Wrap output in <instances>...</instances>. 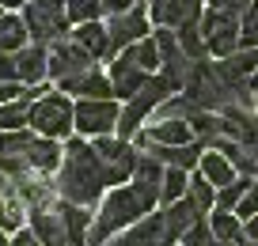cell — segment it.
<instances>
[{
	"mask_svg": "<svg viewBox=\"0 0 258 246\" xmlns=\"http://www.w3.org/2000/svg\"><path fill=\"white\" fill-rule=\"evenodd\" d=\"M19 79V57L16 53H0V84H16ZM23 84V79H19Z\"/></svg>",
	"mask_w": 258,
	"mask_h": 246,
	"instance_id": "obj_36",
	"label": "cell"
},
{
	"mask_svg": "<svg viewBox=\"0 0 258 246\" xmlns=\"http://www.w3.org/2000/svg\"><path fill=\"white\" fill-rule=\"evenodd\" d=\"M38 4H49V8H61L64 0H38Z\"/></svg>",
	"mask_w": 258,
	"mask_h": 246,
	"instance_id": "obj_43",
	"label": "cell"
},
{
	"mask_svg": "<svg viewBox=\"0 0 258 246\" xmlns=\"http://www.w3.org/2000/svg\"><path fill=\"white\" fill-rule=\"evenodd\" d=\"M235 216L239 220H250V216H258V182L247 190V197L239 201V208H235Z\"/></svg>",
	"mask_w": 258,
	"mask_h": 246,
	"instance_id": "obj_38",
	"label": "cell"
},
{
	"mask_svg": "<svg viewBox=\"0 0 258 246\" xmlns=\"http://www.w3.org/2000/svg\"><path fill=\"white\" fill-rule=\"evenodd\" d=\"M31 144H34V133H31V129H12V133H0V159H23Z\"/></svg>",
	"mask_w": 258,
	"mask_h": 246,
	"instance_id": "obj_27",
	"label": "cell"
},
{
	"mask_svg": "<svg viewBox=\"0 0 258 246\" xmlns=\"http://www.w3.org/2000/svg\"><path fill=\"white\" fill-rule=\"evenodd\" d=\"M239 46H243V49H258V0H254V4L247 8V16H243Z\"/></svg>",
	"mask_w": 258,
	"mask_h": 246,
	"instance_id": "obj_34",
	"label": "cell"
},
{
	"mask_svg": "<svg viewBox=\"0 0 258 246\" xmlns=\"http://www.w3.org/2000/svg\"><path fill=\"white\" fill-rule=\"evenodd\" d=\"M129 53H133V61H137L145 72H152L156 64H163V57H160V46H156V38H141V42H133V46H129Z\"/></svg>",
	"mask_w": 258,
	"mask_h": 246,
	"instance_id": "obj_32",
	"label": "cell"
},
{
	"mask_svg": "<svg viewBox=\"0 0 258 246\" xmlns=\"http://www.w3.org/2000/svg\"><path fill=\"white\" fill-rule=\"evenodd\" d=\"M243 238H250V242H258V216H250V220L243 223Z\"/></svg>",
	"mask_w": 258,
	"mask_h": 246,
	"instance_id": "obj_42",
	"label": "cell"
},
{
	"mask_svg": "<svg viewBox=\"0 0 258 246\" xmlns=\"http://www.w3.org/2000/svg\"><path fill=\"white\" fill-rule=\"evenodd\" d=\"M106 186V167L99 159L95 144L88 140H69L64 148V163H61V175H57V197L61 201H73V205H95L99 193Z\"/></svg>",
	"mask_w": 258,
	"mask_h": 246,
	"instance_id": "obj_1",
	"label": "cell"
},
{
	"mask_svg": "<svg viewBox=\"0 0 258 246\" xmlns=\"http://www.w3.org/2000/svg\"><path fill=\"white\" fill-rule=\"evenodd\" d=\"M250 178L243 175V178H235L232 186H224V190H217V208H224V212H232V208H239V201L247 197V190H250Z\"/></svg>",
	"mask_w": 258,
	"mask_h": 246,
	"instance_id": "obj_31",
	"label": "cell"
},
{
	"mask_svg": "<svg viewBox=\"0 0 258 246\" xmlns=\"http://www.w3.org/2000/svg\"><path fill=\"white\" fill-rule=\"evenodd\" d=\"M61 220H64V231H69V242L73 246H88V223H91V212L84 205H73V201H61Z\"/></svg>",
	"mask_w": 258,
	"mask_h": 246,
	"instance_id": "obj_23",
	"label": "cell"
},
{
	"mask_svg": "<svg viewBox=\"0 0 258 246\" xmlns=\"http://www.w3.org/2000/svg\"><path fill=\"white\" fill-rule=\"evenodd\" d=\"M27 23L19 16H0V53H19L27 49Z\"/></svg>",
	"mask_w": 258,
	"mask_h": 246,
	"instance_id": "obj_25",
	"label": "cell"
},
{
	"mask_svg": "<svg viewBox=\"0 0 258 246\" xmlns=\"http://www.w3.org/2000/svg\"><path fill=\"white\" fill-rule=\"evenodd\" d=\"M152 79V72H145L137 61H133V53L129 49H121L118 61L110 64V84H114V95L118 99H133L145 91V84Z\"/></svg>",
	"mask_w": 258,
	"mask_h": 246,
	"instance_id": "obj_11",
	"label": "cell"
},
{
	"mask_svg": "<svg viewBox=\"0 0 258 246\" xmlns=\"http://www.w3.org/2000/svg\"><path fill=\"white\" fill-rule=\"evenodd\" d=\"M31 231L42 238V246H73V242H69V231H64L61 212L34 208V212H31Z\"/></svg>",
	"mask_w": 258,
	"mask_h": 246,
	"instance_id": "obj_17",
	"label": "cell"
},
{
	"mask_svg": "<svg viewBox=\"0 0 258 246\" xmlns=\"http://www.w3.org/2000/svg\"><path fill=\"white\" fill-rule=\"evenodd\" d=\"M202 0H152V19L160 27H186L202 23Z\"/></svg>",
	"mask_w": 258,
	"mask_h": 246,
	"instance_id": "obj_13",
	"label": "cell"
},
{
	"mask_svg": "<svg viewBox=\"0 0 258 246\" xmlns=\"http://www.w3.org/2000/svg\"><path fill=\"white\" fill-rule=\"evenodd\" d=\"M213 242H217V238H213V227H209L205 220H198V223L182 235V246H213Z\"/></svg>",
	"mask_w": 258,
	"mask_h": 246,
	"instance_id": "obj_35",
	"label": "cell"
},
{
	"mask_svg": "<svg viewBox=\"0 0 258 246\" xmlns=\"http://www.w3.org/2000/svg\"><path fill=\"white\" fill-rule=\"evenodd\" d=\"M163 242H171V238H167V223H163V216H148V220L133 223L125 235H118L110 246H163Z\"/></svg>",
	"mask_w": 258,
	"mask_h": 246,
	"instance_id": "obj_14",
	"label": "cell"
},
{
	"mask_svg": "<svg viewBox=\"0 0 258 246\" xmlns=\"http://www.w3.org/2000/svg\"><path fill=\"white\" fill-rule=\"evenodd\" d=\"M23 163H27L31 171H42V175H46V171H53L57 163H61V148H57L49 136H34V144L27 148Z\"/></svg>",
	"mask_w": 258,
	"mask_h": 246,
	"instance_id": "obj_24",
	"label": "cell"
},
{
	"mask_svg": "<svg viewBox=\"0 0 258 246\" xmlns=\"http://www.w3.org/2000/svg\"><path fill=\"white\" fill-rule=\"evenodd\" d=\"M12 246H42V238L34 235L31 227H19V231H16V238H12Z\"/></svg>",
	"mask_w": 258,
	"mask_h": 246,
	"instance_id": "obj_39",
	"label": "cell"
},
{
	"mask_svg": "<svg viewBox=\"0 0 258 246\" xmlns=\"http://www.w3.org/2000/svg\"><path fill=\"white\" fill-rule=\"evenodd\" d=\"M0 246H12V238H4V227H0Z\"/></svg>",
	"mask_w": 258,
	"mask_h": 246,
	"instance_id": "obj_44",
	"label": "cell"
},
{
	"mask_svg": "<svg viewBox=\"0 0 258 246\" xmlns=\"http://www.w3.org/2000/svg\"><path fill=\"white\" fill-rule=\"evenodd\" d=\"M202 171L205 178H209L217 190H224V186H232L235 182V167H232V159L224 155V151H217V148H205V155H202Z\"/></svg>",
	"mask_w": 258,
	"mask_h": 246,
	"instance_id": "obj_21",
	"label": "cell"
},
{
	"mask_svg": "<svg viewBox=\"0 0 258 246\" xmlns=\"http://www.w3.org/2000/svg\"><path fill=\"white\" fill-rule=\"evenodd\" d=\"M19 95H23V88H19V79H16V84H0V106H4V103H16Z\"/></svg>",
	"mask_w": 258,
	"mask_h": 246,
	"instance_id": "obj_41",
	"label": "cell"
},
{
	"mask_svg": "<svg viewBox=\"0 0 258 246\" xmlns=\"http://www.w3.org/2000/svg\"><path fill=\"white\" fill-rule=\"evenodd\" d=\"M0 4H23V0H0Z\"/></svg>",
	"mask_w": 258,
	"mask_h": 246,
	"instance_id": "obj_46",
	"label": "cell"
},
{
	"mask_svg": "<svg viewBox=\"0 0 258 246\" xmlns=\"http://www.w3.org/2000/svg\"><path fill=\"white\" fill-rule=\"evenodd\" d=\"M31 129L38 136H49V140L69 136L76 129V106L69 103L64 91H57V95H42L38 103L31 106Z\"/></svg>",
	"mask_w": 258,
	"mask_h": 246,
	"instance_id": "obj_4",
	"label": "cell"
},
{
	"mask_svg": "<svg viewBox=\"0 0 258 246\" xmlns=\"http://www.w3.org/2000/svg\"><path fill=\"white\" fill-rule=\"evenodd\" d=\"M247 246H258V242H250V238H247Z\"/></svg>",
	"mask_w": 258,
	"mask_h": 246,
	"instance_id": "obj_48",
	"label": "cell"
},
{
	"mask_svg": "<svg viewBox=\"0 0 258 246\" xmlns=\"http://www.w3.org/2000/svg\"><path fill=\"white\" fill-rule=\"evenodd\" d=\"M209 227H213V238H217V242H243V220L235 212L217 208L213 220H209Z\"/></svg>",
	"mask_w": 258,
	"mask_h": 246,
	"instance_id": "obj_26",
	"label": "cell"
},
{
	"mask_svg": "<svg viewBox=\"0 0 258 246\" xmlns=\"http://www.w3.org/2000/svg\"><path fill=\"white\" fill-rule=\"evenodd\" d=\"M186 197H190L194 205L202 208V216H205V212H209V208H213V201H217V186H213L209 178H205L202 171H198V175L190 178V193H186Z\"/></svg>",
	"mask_w": 258,
	"mask_h": 246,
	"instance_id": "obj_29",
	"label": "cell"
},
{
	"mask_svg": "<svg viewBox=\"0 0 258 246\" xmlns=\"http://www.w3.org/2000/svg\"><path fill=\"white\" fill-rule=\"evenodd\" d=\"M239 31H243V19L239 16H228V12H217V8H205L202 16V34L209 42V49L217 57H232L239 49Z\"/></svg>",
	"mask_w": 258,
	"mask_h": 246,
	"instance_id": "obj_6",
	"label": "cell"
},
{
	"mask_svg": "<svg viewBox=\"0 0 258 246\" xmlns=\"http://www.w3.org/2000/svg\"><path fill=\"white\" fill-rule=\"evenodd\" d=\"M163 163L156 155H141L137 159V167H133V190H137V197H141V205L152 212L156 208V201H163Z\"/></svg>",
	"mask_w": 258,
	"mask_h": 246,
	"instance_id": "obj_10",
	"label": "cell"
},
{
	"mask_svg": "<svg viewBox=\"0 0 258 246\" xmlns=\"http://www.w3.org/2000/svg\"><path fill=\"white\" fill-rule=\"evenodd\" d=\"M23 23H27V31H31V38L42 42V46H46V42H64V34H69V12L31 0L27 12H23Z\"/></svg>",
	"mask_w": 258,
	"mask_h": 246,
	"instance_id": "obj_7",
	"label": "cell"
},
{
	"mask_svg": "<svg viewBox=\"0 0 258 246\" xmlns=\"http://www.w3.org/2000/svg\"><path fill=\"white\" fill-rule=\"evenodd\" d=\"M178 42H182V53L190 57V61H202L205 49H209V42H205V34H202V23L178 27Z\"/></svg>",
	"mask_w": 258,
	"mask_h": 246,
	"instance_id": "obj_28",
	"label": "cell"
},
{
	"mask_svg": "<svg viewBox=\"0 0 258 246\" xmlns=\"http://www.w3.org/2000/svg\"><path fill=\"white\" fill-rule=\"evenodd\" d=\"M133 4H137V0H103V12H110V16H125Z\"/></svg>",
	"mask_w": 258,
	"mask_h": 246,
	"instance_id": "obj_40",
	"label": "cell"
},
{
	"mask_svg": "<svg viewBox=\"0 0 258 246\" xmlns=\"http://www.w3.org/2000/svg\"><path fill=\"white\" fill-rule=\"evenodd\" d=\"M198 220H202V208L194 205L190 197H182V201H175V205H167V212H163V223H167V238H171V242H175V238H182Z\"/></svg>",
	"mask_w": 258,
	"mask_h": 246,
	"instance_id": "obj_19",
	"label": "cell"
},
{
	"mask_svg": "<svg viewBox=\"0 0 258 246\" xmlns=\"http://www.w3.org/2000/svg\"><path fill=\"white\" fill-rule=\"evenodd\" d=\"M145 212H148V208L141 205V197H137L133 186H118V190H110L106 201H103V208H99V216H95L91 246H99L103 238H110L114 231H121L125 223H133L137 216H145Z\"/></svg>",
	"mask_w": 258,
	"mask_h": 246,
	"instance_id": "obj_2",
	"label": "cell"
},
{
	"mask_svg": "<svg viewBox=\"0 0 258 246\" xmlns=\"http://www.w3.org/2000/svg\"><path fill=\"white\" fill-rule=\"evenodd\" d=\"M110 53H118V49H129L133 42H141L148 34V16H145V4H133V8L125 12V16H114L110 19Z\"/></svg>",
	"mask_w": 258,
	"mask_h": 246,
	"instance_id": "obj_12",
	"label": "cell"
},
{
	"mask_svg": "<svg viewBox=\"0 0 258 246\" xmlns=\"http://www.w3.org/2000/svg\"><path fill=\"white\" fill-rule=\"evenodd\" d=\"M69 19L73 23H95L103 16V0H69Z\"/></svg>",
	"mask_w": 258,
	"mask_h": 246,
	"instance_id": "obj_33",
	"label": "cell"
},
{
	"mask_svg": "<svg viewBox=\"0 0 258 246\" xmlns=\"http://www.w3.org/2000/svg\"><path fill=\"white\" fill-rule=\"evenodd\" d=\"M118 103L114 99H80L76 103V129L84 136H106L110 129H118Z\"/></svg>",
	"mask_w": 258,
	"mask_h": 246,
	"instance_id": "obj_8",
	"label": "cell"
},
{
	"mask_svg": "<svg viewBox=\"0 0 258 246\" xmlns=\"http://www.w3.org/2000/svg\"><path fill=\"white\" fill-rule=\"evenodd\" d=\"M186 193H190V178H186V171L182 167H167V175H163V201L175 205V201H182Z\"/></svg>",
	"mask_w": 258,
	"mask_h": 246,
	"instance_id": "obj_30",
	"label": "cell"
},
{
	"mask_svg": "<svg viewBox=\"0 0 258 246\" xmlns=\"http://www.w3.org/2000/svg\"><path fill=\"white\" fill-rule=\"evenodd\" d=\"M175 84H171L167 76H152L145 84V91L141 95H133L125 106H121V118H118V136L121 140H129V136H137L141 125H145V118L156 110L160 103H167V95H175Z\"/></svg>",
	"mask_w": 258,
	"mask_h": 246,
	"instance_id": "obj_3",
	"label": "cell"
},
{
	"mask_svg": "<svg viewBox=\"0 0 258 246\" xmlns=\"http://www.w3.org/2000/svg\"><path fill=\"white\" fill-rule=\"evenodd\" d=\"M190 133L194 129L186 125V121H156V125H148V129H141L137 133V144H167V148H175V144H190Z\"/></svg>",
	"mask_w": 258,
	"mask_h": 246,
	"instance_id": "obj_16",
	"label": "cell"
},
{
	"mask_svg": "<svg viewBox=\"0 0 258 246\" xmlns=\"http://www.w3.org/2000/svg\"><path fill=\"white\" fill-rule=\"evenodd\" d=\"M19 79H23V84H42V76H46L49 72V53H46V46H42V42H31V46L27 49H19Z\"/></svg>",
	"mask_w": 258,
	"mask_h": 246,
	"instance_id": "obj_20",
	"label": "cell"
},
{
	"mask_svg": "<svg viewBox=\"0 0 258 246\" xmlns=\"http://www.w3.org/2000/svg\"><path fill=\"white\" fill-rule=\"evenodd\" d=\"M73 42L84 46L91 57H106V53H110V31H106L99 19H95V23H80L73 31Z\"/></svg>",
	"mask_w": 258,
	"mask_h": 246,
	"instance_id": "obj_22",
	"label": "cell"
},
{
	"mask_svg": "<svg viewBox=\"0 0 258 246\" xmlns=\"http://www.w3.org/2000/svg\"><path fill=\"white\" fill-rule=\"evenodd\" d=\"M95 151L99 159H103V167H106V186H121L125 178H133V167H137V151H133V144L129 140H114V136H95Z\"/></svg>",
	"mask_w": 258,
	"mask_h": 246,
	"instance_id": "obj_5",
	"label": "cell"
},
{
	"mask_svg": "<svg viewBox=\"0 0 258 246\" xmlns=\"http://www.w3.org/2000/svg\"><path fill=\"white\" fill-rule=\"evenodd\" d=\"M254 4V0H209V8H217V12H228V16H247V8Z\"/></svg>",
	"mask_w": 258,
	"mask_h": 246,
	"instance_id": "obj_37",
	"label": "cell"
},
{
	"mask_svg": "<svg viewBox=\"0 0 258 246\" xmlns=\"http://www.w3.org/2000/svg\"><path fill=\"white\" fill-rule=\"evenodd\" d=\"M91 61H95V57H91L84 46H76L73 38L53 42V53H49V76H53L57 84H61V79H73V76H84V72H91Z\"/></svg>",
	"mask_w": 258,
	"mask_h": 246,
	"instance_id": "obj_9",
	"label": "cell"
},
{
	"mask_svg": "<svg viewBox=\"0 0 258 246\" xmlns=\"http://www.w3.org/2000/svg\"><path fill=\"white\" fill-rule=\"evenodd\" d=\"M213 246H235V242H213Z\"/></svg>",
	"mask_w": 258,
	"mask_h": 246,
	"instance_id": "obj_47",
	"label": "cell"
},
{
	"mask_svg": "<svg viewBox=\"0 0 258 246\" xmlns=\"http://www.w3.org/2000/svg\"><path fill=\"white\" fill-rule=\"evenodd\" d=\"M148 155H156L160 163H167V167H182V171H194L202 167V155H205V144H175V148H167V144H148Z\"/></svg>",
	"mask_w": 258,
	"mask_h": 246,
	"instance_id": "obj_15",
	"label": "cell"
},
{
	"mask_svg": "<svg viewBox=\"0 0 258 246\" xmlns=\"http://www.w3.org/2000/svg\"><path fill=\"white\" fill-rule=\"evenodd\" d=\"M61 91L64 95H84V99H110L114 95V84L110 76L103 72H84V76H73V79H61Z\"/></svg>",
	"mask_w": 258,
	"mask_h": 246,
	"instance_id": "obj_18",
	"label": "cell"
},
{
	"mask_svg": "<svg viewBox=\"0 0 258 246\" xmlns=\"http://www.w3.org/2000/svg\"><path fill=\"white\" fill-rule=\"evenodd\" d=\"M250 88H258V72H254V76H250Z\"/></svg>",
	"mask_w": 258,
	"mask_h": 246,
	"instance_id": "obj_45",
	"label": "cell"
}]
</instances>
